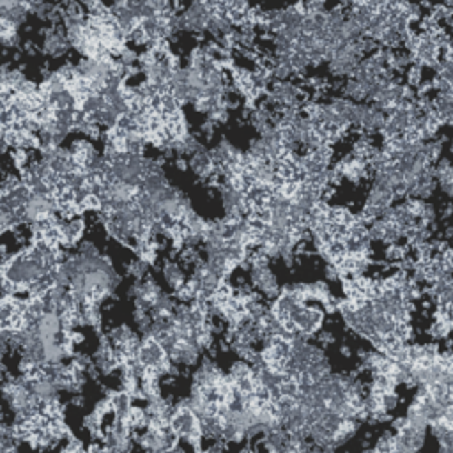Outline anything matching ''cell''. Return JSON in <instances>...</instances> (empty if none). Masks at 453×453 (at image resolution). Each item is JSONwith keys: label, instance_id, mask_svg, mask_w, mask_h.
I'll list each match as a JSON object with an SVG mask.
<instances>
[{"label": "cell", "instance_id": "obj_1", "mask_svg": "<svg viewBox=\"0 0 453 453\" xmlns=\"http://www.w3.org/2000/svg\"><path fill=\"white\" fill-rule=\"evenodd\" d=\"M168 427L174 434H176L179 439H186L188 443H192L197 448V453H201V423H199V416L195 412L188 407V405H179L176 407L174 414L168 420Z\"/></svg>", "mask_w": 453, "mask_h": 453}, {"label": "cell", "instance_id": "obj_2", "mask_svg": "<svg viewBox=\"0 0 453 453\" xmlns=\"http://www.w3.org/2000/svg\"><path fill=\"white\" fill-rule=\"evenodd\" d=\"M212 9L205 4L204 0H193L184 12H179L181 29L184 32L192 34H205L208 23L212 17Z\"/></svg>", "mask_w": 453, "mask_h": 453}, {"label": "cell", "instance_id": "obj_3", "mask_svg": "<svg viewBox=\"0 0 453 453\" xmlns=\"http://www.w3.org/2000/svg\"><path fill=\"white\" fill-rule=\"evenodd\" d=\"M324 321V312L319 310V308H312V306H301V310L296 314V317L292 319V330L301 333L305 336H310L314 333H317L323 326Z\"/></svg>", "mask_w": 453, "mask_h": 453}, {"label": "cell", "instance_id": "obj_4", "mask_svg": "<svg viewBox=\"0 0 453 453\" xmlns=\"http://www.w3.org/2000/svg\"><path fill=\"white\" fill-rule=\"evenodd\" d=\"M71 45L68 41V36H66L64 30L57 29V27H52L45 32L43 37V53L48 55V57H62L66 53L70 52Z\"/></svg>", "mask_w": 453, "mask_h": 453}, {"label": "cell", "instance_id": "obj_5", "mask_svg": "<svg viewBox=\"0 0 453 453\" xmlns=\"http://www.w3.org/2000/svg\"><path fill=\"white\" fill-rule=\"evenodd\" d=\"M163 276H165V280H167L168 285H170L174 290H177L184 282H186V278H184V273H183V270L179 268V264H176V262H172V261L165 262Z\"/></svg>", "mask_w": 453, "mask_h": 453}]
</instances>
